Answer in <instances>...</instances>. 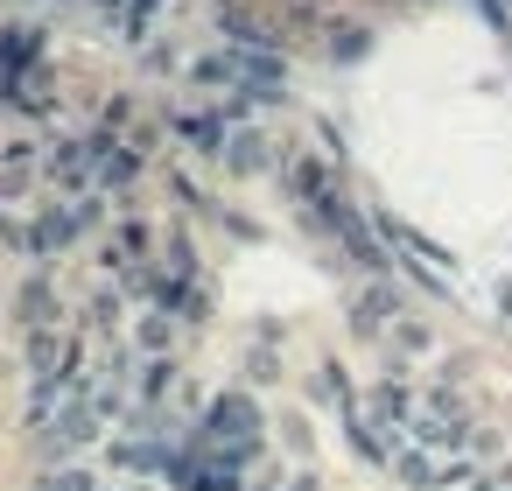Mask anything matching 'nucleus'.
I'll return each mask as SVG.
<instances>
[{
	"label": "nucleus",
	"instance_id": "nucleus-3",
	"mask_svg": "<svg viewBox=\"0 0 512 491\" xmlns=\"http://www.w3.org/2000/svg\"><path fill=\"white\" fill-rule=\"evenodd\" d=\"M183 134H190L197 148H225V120H218V113H183Z\"/></svg>",
	"mask_w": 512,
	"mask_h": 491
},
{
	"label": "nucleus",
	"instance_id": "nucleus-2",
	"mask_svg": "<svg viewBox=\"0 0 512 491\" xmlns=\"http://www.w3.org/2000/svg\"><path fill=\"white\" fill-rule=\"evenodd\" d=\"M29 372H36V386L43 379H78V344L57 337V330H36L29 337Z\"/></svg>",
	"mask_w": 512,
	"mask_h": 491
},
{
	"label": "nucleus",
	"instance_id": "nucleus-4",
	"mask_svg": "<svg viewBox=\"0 0 512 491\" xmlns=\"http://www.w3.org/2000/svg\"><path fill=\"white\" fill-rule=\"evenodd\" d=\"M260 491H316V484H309V477H267Z\"/></svg>",
	"mask_w": 512,
	"mask_h": 491
},
{
	"label": "nucleus",
	"instance_id": "nucleus-1",
	"mask_svg": "<svg viewBox=\"0 0 512 491\" xmlns=\"http://www.w3.org/2000/svg\"><path fill=\"white\" fill-rule=\"evenodd\" d=\"M197 442L211 449V456H225V463H253L260 456V407L246 400V393H225L211 414H204V428H197Z\"/></svg>",
	"mask_w": 512,
	"mask_h": 491
}]
</instances>
